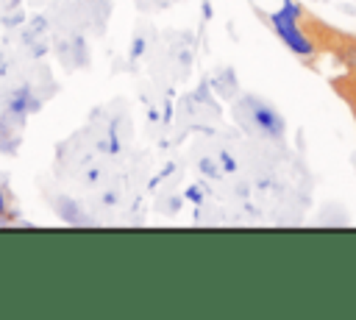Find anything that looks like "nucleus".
<instances>
[{"mask_svg":"<svg viewBox=\"0 0 356 320\" xmlns=\"http://www.w3.org/2000/svg\"><path fill=\"white\" fill-rule=\"evenodd\" d=\"M334 86L342 92V97L350 103V109H353V114H356V72H348L345 78L334 81Z\"/></svg>","mask_w":356,"mask_h":320,"instance_id":"20e7f679","label":"nucleus"},{"mask_svg":"<svg viewBox=\"0 0 356 320\" xmlns=\"http://www.w3.org/2000/svg\"><path fill=\"white\" fill-rule=\"evenodd\" d=\"M220 170H225V173H234L236 170V161H234V156L228 150L220 153Z\"/></svg>","mask_w":356,"mask_h":320,"instance_id":"0eeeda50","label":"nucleus"},{"mask_svg":"<svg viewBox=\"0 0 356 320\" xmlns=\"http://www.w3.org/2000/svg\"><path fill=\"white\" fill-rule=\"evenodd\" d=\"M234 117L239 120V125L256 136L264 139H281L284 136V117L264 100L245 95V100H239L234 106Z\"/></svg>","mask_w":356,"mask_h":320,"instance_id":"f257e3e1","label":"nucleus"},{"mask_svg":"<svg viewBox=\"0 0 356 320\" xmlns=\"http://www.w3.org/2000/svg\"><path fill=\"white\" fill-rule=\"evenodd\" d=\"M298 6L292 3V0H286L284 3V8L278 11V14H273L270 17V22H273V28H275V33L284 39V45L292 50V53H298V56H309L312 50H314V45H312V39L298 28Z\"/></svg>","mask_w":356,"mask_h":320,"instance_id":"f03ea898","label":"nucleus"},{"mask_svg":"<svg viewBox=\"0 0 356 320\" xmlns=\"http://www.w3.org/2000/svg\"><path fill=\"white\" fill-rule=\"evenodd\" d=\"M67 45H70V39H61V42H58V56H61V61H64V64L70 61V58H67ZM72 53H75V56H78V53H83V56H86V47H83V42H81L78 36H72ZM83 64H86L83 58L70 61V67H83Z\"/></svg>","mask_w":356,"mask_h":320,"instance_id":"39448f33","label":"nucleus"},{"mask_svg":"<svg viewBox=\"0 0 356 320\" xmlns=\"http://www.w3.org/2000/svg\"><path fill=\"white\" fill-rule=\"evenodd\" d=\"M56 211H58L67 223H72V225H86V223H92V217H86V214L81 211V206H78L72 198H58V200H56Z\"/></svg>","mask_w":356,"mask_h":320,"instance_id":"7ed1b4c3","label":"nucleus"},{"mask_svg":"<svg viewBox=\"0 0 356 320\" xmlns=\"http://www.w3.org/2000/svg\"><path fill=\"white\" fill-rule=\"evenodd\" d=\"M11 198H8V189L6 184H0V223H11Z\"/></svg>","mask_w":356,"mask_h":320,"instance_id":"423d86ee","label":"nucleus"}]
</instances>
